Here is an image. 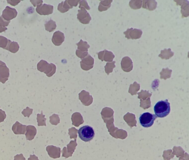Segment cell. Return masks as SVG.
<instances>
[{"mask_svg":"<svg viewBox=\"0 0 189 160\" xmlns=\"http://www.w3.org/2000/svg\"><path fill=\"white\" fill-rule=\"evenodd\" d=\"M154 110L157 117L161 118L166 117L170 112V103L167 99L159 101L155 105Z\"/></svg>","mask_w":189,"mask_h":160,"instance_id":"cell-1","label":"cell"},{"mask_svg":"<svg viewBox=\"0 0 189 160\" xmlns=\"http://www.w3.org/2000/svg\"><path fill=\"white\" fill-rule=\"evenodd\" d=\"M78 136L83 141L87 142L90 141L95 136L94 131L90 126H83L78 131Z\"/></svg>","mask_w":189,"mask_h":160,"instance_id":"cell-2","label":"cell"},{"mask_svg":"<svg viewBox=\"0 0 189 160\" xmlns=\"http://www.w3.org/2000/svg\"><path fill=\"white\" fill-rule=\"evenodd\" d=\"M157 117L154 114L149 112H145L140 115L139 120L141 125L147 128L153 125Z\"/></svg>","mask_w":189,"mask_h":160,"instance_id":"cell-3","label":"cell"},{"mask_svg":"<svg viewBox=\"0 0 189 160\" xmlns=\"http://www.w3.org/2000/svg\"><path fill=\"white\" fill-rule=\"evenodd\" d=\"M123 33L127 39H138L141 38L143 31L139 29L131 28L127 29Z\"/></svg>","mask_w":189,"mask_h":160,"instance_id":"cell-4","label":"cell"},{"mask_svg":"<svg viewBox=\"0 0 189 160\" xmlns=\"http://www.w3.org/2000/svg\"><path fill=\"white\" fill-rule=\"evenodd\" d=\"M78 11L77 14V19L81 23L85 25L88 24L91 20V17L86 10L82 7Z\"/></svg>","mask_w":189,"mask_h":160,"instance_id":"cell-5","label":"cell"},{"mask_svg":"<svg viewBox=\"0 0 189 160\" xmlns=\"http://www.w3.org/2000/svg\"><path fill=\"white\" fill-rule=\"evenodd\" d=\"M9 69L5 63L0 61V82L5 84L8 80Z\"/></svg>","mask_w":189,"mask_h":160,"instance_id":"cell-6","label":"cell"},{"mask_svg":"<svg viewBox=\"0 0 189 160\" xmlns=\"http://www.w3.org/2000/svg\"><path fill=\"white\" fill-rule=\"evenodd\" d=\"M53 6L50 5L44 4L37 6L36 11L41 15H48L53 12Z\"/></svg>","mask_w":189,"mask_h":160,"instance_id":"cell-7","label":"cell"},{"mask_svg":"<svg viewBox=\"0 0 189 160\" xmlns=\"http://www.w3.org/2000/svg\"><path fill=\"white\" fill-rule=\"evenodd\" d=\"M17 12L16 9L7 6L3 11L2 16L5 20L10 21L17 17Z\"/></svg>","mask_w":189,"mask_h":160,"instance_id":"cell-8","label":"cell"},{"mask_svg":"<svg viewBox=\"0 0 189 160\" xmlns=\"http://www.w3.org/2000/svg\"><path fill=\"white\" fill-rule=\"evenodd\" d=\"M177 5L181 6V14L182 18L189 16V2L187 1H174Z\"/></svg>","mask_w":189,"mask_h":160,"instance_id":"cell-9","label":"cell"},{"mask_svg":"<svg viewBox=\"0 0 189 160\" xmlns=\"http://www.w3.org/2000/svg\"><path fill=\"white\" fill-rule=\"evenodd\" d=\"M94 61V59L90 55L88 54L81 61L82 69L85 70H89L93 67Z\"/></svg>","mask_w":189,"mask_h":160,"instance_id":"cell-10","label":"cell"},{"mask_svg":"<svg viewBox=\"0 0 189 160\" xmlns=\"http://www.w3.org/2000/svg\"><path fill=\"white\" fill-rule=\"evenodd\" d=\"M65 36L62 32L58 31L54 33L52 38V42L56 46H59L64 41Z\"/></svg>","mask_w":189,"mask_h":160,"instance_id":"cell-11","label":"cell"},{"mask_svg":"<svg viewBox=\"0 0 189 160\" xmlns=\"http://www.w3.org/2000/svg\"><path fill=\"white\" fill-rule=\"evenodd\" d=\"M121 64L122 69L125 72H129L133 69V63L129 57L126 56L123 58Z\"/></svg>","mask_w":189,"mask_h":160,"instance_id":"cell-12","label":"cell"},{"mask_svg":"<svg viewBox=\"0 0 189 160\" xmlns=\"http://www.w3.org/2000/svg\"><path fill=\"white\" fill-rule=\"evenodd\" d=\"M26 125H22L18 121H17L13 125L12 130L16 135H24L26 133Z\"/></svg>","mask_w":189,"mask_h":160,"instance_id":"cell-13","label":"cell"},{"mask_svg":"<svg viewBox=\"0 0 189 160\" xmlns=\"http://www.w3.org/2000/svg\"><path fill=\"white\" fill-rule=\"evenodd\" d=\"M26 131V132L25 134L26 140H33L37 133V130L33 126H27Z\"/></svg>","mask_w":189,"mask_h":160,"instance_id":"cell-14","label":"cell"},{"mask_svg":"<svg viewBox=\"0 0 189 160\" xmlns=\"http://www.w3.org/2000/svg\"><path fill=\"white\" fill-rule=\"evenodd\" d=\"M143 4L142 8L149 11L155 10L157 5V3L155 1H143Z\"/></svg>","mask_w":189,"mask_h":160,"instance_id":"cell-15","label":"cell"},{"mask_svg":"<svg viewBox=\"0 0 189 160\" xmlns=\"http://www.w3.org/2000/svg\"><path fill=\"white\" fill-rule=\"evenodd\" d=\"M174 53L172 51L171 48L169 49H164L163 50H161L160 54L159 57L162 59L168 60L170 59L174 55Z\"/></svg>","mask_w":189,"mask_h":160,"instance_id":"cell-16","label":"cell"},{"mask_svg":"<svg viewBox=\"0 0 189 160\" xmlns=\"http://www.w3.org/2000/svg\"><path fill=\"white\" fill-rule=\"evenodd\" d=\"M113 1H101L99 3L98 11L102 12L107 11L111 7Z\"/></svg>","mask_w":189,"mask_h":160,"instance_id":"cell-17","label":"cell"},{"mask_svg":"<svg viewBox=\"0 0 189 160\" xmlns=\"http://www.w3.org/2000/svg\"><path fill=\"white\" fill-rule=\"evenodd\" d=\"M49 65L47 61L41 60L39 62L37 65V68L38 70L40 72H44L47 75L48 69L47 66Z\"/></svg>","mask_w":189,"mask_h":160,"instance_id":"cell-18","label":"cell"},{"mask_svg":"<svg viewBox=\"0 0 189 160\" xmlns=\"http://www.w3.org/2000/svg\"><path fill=\"white\" fill-rule=\"evenodd\" d=\"M19 49V46L17 42H12L11 41L6 48V50L14 53L17 52Z\"/></svg>","mask_w":189,"mask_h":160,"instance_id":"cell-19","label":"cell"},{"mask_svg":"<svg viewBox=\"0 0 189 160\" xmlns=\"http://www.w3.org/2000/svg\"><path fill=\"white\" fill-rule=\"evenodd\" d=\"M114 57L115 56L111 51L106 50L103 51L102 61L104 60L106 61H112Z\"/></svg>","mask_w":189,"mask_h":160,"instance_id":"cell-20","label":"cell"},{"mask_svg":"<svg viewBox=\"0 0 189 160\" xmlns=\"http://www.w3.org/2000/svg\"><path fill=\"white\" fill-rule=\"evenodd\" d=\"M76 45L78 46V50L83 52H88V49L90 48V45L87 42L83 41L82 40H81L80 42L76 44Z\"/></svg>","mask_w":189,"mask_h":160,"instance_id":"cell-21","label":"cell"},{"mask_svg":"<svg viewBox=\"0 0 189 160\" xmlns=\"http://www.w3.org/2000/svg\"><path fill=\"white\" fill-rule=\"evenodd\" d=\"M45 29L49 32H52L56 29V22L50 20L45 24Z\"/></svg>","mask_w":189,"mask_h":160,"instance_id":"cell-22","label":"cell"},{"mask_svg":"<svg viewBox=\"0 0 189 160\" xmlns=\"http://www.w3.org/2000/svg\"><path fill=\"white\" fill-rule=\"evenodd\" d=\"M143 4L142 1H131L129 3V5L132 9L137 10L141 8Z\"/></svg>","mask_w":189,"mask_h":160,"instance_id":"cell-23","label":"cell"},{"mask_svg":"<svg viewBox=\"0 0 189 160\" xmlns=\"http://www.w3.org/2000/svg\"><path fill=\"white\" fill-rule=\"evenodd\" d=\"M172 72V70L169 69L168 68L167 69H163L162 72L160 73L161 78H163L166 80V79L170 78Z\"/></svg>","mask_w":189,"mask_h":160,"instance_id":"cell-24","label":"cell"},{"mask_svg":"<svg viewBox=\"0 0 189 160\" xmlns=\"http://www.w3.org/2000/svg\"><path fill=\"white\" fill-rule=\"evenodd\" d=\"M11 40L8 39L5 37L0 36V48L6 49Z\"/></svg>","mask_w":189,"mask_h":160,"instance_id":"cell-25","label":"cell"},{"mask_svg":"<svg viewBox=\"0 0 189 160\" xmlns=\"http://www.w3.org/2000/svg\"><path fill=\"white\" fill-rule=\"evenodd\" d=\"M115 63V61H113L112 63H108L106 66H105V70L108 75L109 73L112 72L113 69L115 67L114 65Z\"/></svg>","mask_w":189,"mask_h":160,"instance_id":"cell-26","label":"cell"},{"mask_svg":"<svg viewBox=\"0 0 189 160\" xmlns=\"http://www.w3.org/2000/svg\"><path fill=\"white\" fill-rule=\"evenodd\" d=\"M33 109H30L29 107H27L26 109H23L22 111V113L25 117H30V116L32 114Z\"/></svg>","mask_w":189,"mask_h":160,"instance_id":"cell-27","label":"cell"},{"mask_svg":"<svg viewBox=\"0 0 189 160\" xmlns=\"http://www.w3.org/2000/svg\"><path fill=\"white\" fill-rule=\"evenodd\" d=\"M88 53L87 51L83 52V51H81L79 50H77L76 51V54L77 56L79 58H81V59L86 57L88 55Z\"/></svg>","mask_w":189,"mask_h":160,"instance_id":"cell-28","label":"cell"},{"mask_svg":"<svg viewBox=\"0 0 189 160\" xmlns=\"http://www.w3.org/2000/svg\"><path fill=\"white\" fill-rule=\"evenodd\" d=\"M82 7H83L84 8L87 10H90V8L89 6L88 3L86 1H82L80 2V6H79V8H81Z\"/></svg>","mask_w":189,"mask_h":160,"instance_id":"cell-29","label":"cell"},{"mask_svg":"<svg viewBox=\"0 0 189 160\" xmlns=\"http://www.w3.org/2000/svg\"><path fill=\"white\" fill-rule=\"evenodd\" d=\"M10 22V21H8L5 20L2 17V16L0 17V26L5 27L8 26Z\"/></svg>","mask_w":189,"mask_h":160,"instance_id":"cell-30","label":"cell"},{"mask_svg":"<svg viewBox=\"0 0 189 160\" xmlns=\"http://www.w3.org/2000/svg\"><path fill=\"white\" fill-rule=\"evenodd\" d=\"M80 1H67V2L70 9H72L73 6L76 7Z\"/></svg>","mask_w":189,"mask_h":160,"instance_id":"cell-31","label":"cell"},{"mask_svg":"<svg viewBox=\"0 0 189 160\" xmlns=\"http://www.w3.org/2000/svg\"><path fill=\"white\" fill-rule=\"evenodd\" d=\"M6 117L5 112L0 109V123L4 122Z\"/></svg>","mask_w":189,"mask_h":160,"instance_id":"cell-32","label":"cell"},{"mask_svg":"<svg viewBox=\"0 0 189 160\" xmlns=\"http://www.w3.org/2000/svg\"><path fill=\"white\" fill-rule=\"evenodd\" d=\"M14 160H26V159L24 157L23 155L21 153L20 154H17L14 156Z\"/></svg>","mask_w":189,"mask_h":160,"instance_id":"cell-33","label":"cell"},{"mask_svg":"<svg viewBox=\"0 0 189 160\" xmlns=\"http://www.w3.org/2000/svg\"><path fill=\"white\" fill-rule=\"evenodd\" d=\"M30 2H32V4L33 5L34 7H36V6L39 5H42L43 3V1H30Z\"/></svg>","mask_w":189,"mask_h":160,"instance_id":"cell-34","label":"cell"},{"mask_svg":"<svg viewBox=\"0 0 189 160\" xmlns=\"http://www.w3.org/2000/svg\"><path fill=\"white\" fill-rule=\"evenodd\" d=\"M20 2V1H7L8 3L9 4L14 6H15L16 5L18 4L19 2Z\"/></svg>","mask_w":189,"mask_h":160,"instance_id":"cell-35","label":"cell"},{"mask_svg":"<svg viewBox=\"0 0 189 160\" xmlns=\"http://www.w3.org/2000/svg\"><path fill=\"white\" fill-rule=\"evenodd\" d=\"M28 160H39L38 158L35 156V155H30V157L28 158Z\"/></svg>","mask_w":189,"mask_h":160,"instance_id":"cell-36","label":"cell"},{"mask_svg":"<svg viewBox=\"0 0 189 160\" xmlns=\"http://www.w3.org/2000/svg\"><path fill=\"white\" fill-rule=\"evenodd\" d=\"M8 29L6 27H4L0 26V33H2L3 32H5V31L7 30Z\"/></svg>","mask_w":189,"mask_h":160,"instance_id":"cell-37","label":"cell"},{"mask_svg":"<svg viewBox=\"0 0 189 160\" xmlns=\"http://www.w3.org/2000/svg\"></svg>","mask_w":189,"mask_h":160,"instance_id":"cell-38","label":"cell"}]
</instances>
